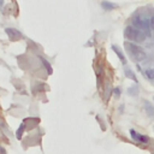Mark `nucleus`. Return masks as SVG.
<instances>
[{
    "label": "nucleus",
    "instance_id": "nucleus-1",
    "mask_svg": "<svg viewBox=\"0 0 154 154\" xmlns=\"http://www.w3.org/2000/svg\"><path fill=\"white\" fill-rule=\"evenodd\" d=\"M124 36L125 38H128L130 42H134V43H141L146 40V34L141 30H138L137 28L135 26H126L125 30H124Z\"/></svg>",
    "mask_w": 154,
    "mask_h": 154
},
{
    "label": "nucleus",
    "instance_id": "nucleus-9",
    "mask_svg": "<svg viewBox=\"0 0 154 154\" xmlns=\"http://www.w3.org/2000/svg\"><path fill=\"white\" fill-rule=\"evenodd\" d=\"M124 72H125V76L128 77V78H131L132 81H135V82H137V78H136V76H135V73L129 69V67H125V70H124Z\"/></svg>",
    "mask_w": 154,
    "mask_h": 154
},
{
    "label": "nucleus",
    "instance_id": "nucleus-7",
    "mask_svg": "<svg viewBox=\"0 0 154 154\" xmlns=\"http://www.w3.org/2000/svg\"><path fill=\"white\" fill-rule=\"evenodd\" d=\"M144 109H146L147 114H148L150 118H154V106H152L150 102L144 101Z\"/></svg>",
    "mask_w": 154,
    "mask_h": 154
},
{
    "label": "nucleus",
    "instance_id": "nucleus-2",
    "mask_svg": "<svg viewBox=\"0 0 154 154\" xmlns=\"http://www.w3.org/2000/svg\"><path fill=\"white\" fill-rule=\"evenodd\" d=\"M125 49L132 57V59L136 60V61H142L147 58V54L143 51V48L137 46L134 42H125Z\"/></svg>",
    "mask_w": 154,
    "mask_h": 154
},
{
    "label": "nucleus",
    "instance_id": "nucleus-10",
    "mask_svg": "<svg viewBox=\"0 0 154 154\" xmlns=\"http://www.w3.org/2000/svg\"><path fill=\"white\" fill-rule=\"evenodd\" d=\"M128 93L130 94V95H132V96H136L137 95V93H138V88L137 87H130L129 89H128Z\"/></svg>",
    "mask_w": 154,
    "mask_h": 154
},
{
    "label": "nucleus",
    "instance_id": "nucleus-12",
    "mask_svg": "<svg viewBox=\"0 0 154 154\" xmlns=\"http://www.w3.org/2000/svg\"><path fill=\"white\" fill-rule=\"evenodd\" d=\"M40 59H41V61L43 63V65L46 66V69H47V70H48L49 72H52V70H51V65H49V63H47V61H46V60H45V59H43L42 57H40Z\"/></svg>",
    "mask_w": 154,
    "mask_h": 154
},
{
    "label": "nucleus",
    "instance_id": "nucleus-13",
    "mask_svg": "<svg viewBox=\"0 0 154 154\" xmlns=\"http://www.w3.org/2000/svg\"><path fill=\"white\" fill-rule=\"evenodd\" d=\"M149 25H150V29L154 30V16L149 18Z\"/></svg>",
    "mask_w": 154,
    "mask_h": 154
},
{
    "label": "nucleus",
    "instance_id": "nucleus-8",
    "mask_svg": "<svg viewBox=\"0 0 154 154\" xmlns=\"http://www.w3.org/2000/svg\"><path fill=\"white\" fill-rule=\"evenodd\" d=\"M112 49H113V52H114V53H116V54L118 55V58L120 59V61H122V63H123V64L125 65V64H126V59H125L124 54H123V53H122V52L119 51V48H118L117 46H114V45H113V46H112Z\"/></svg>",
    "mask_w": 154,
    "mask_h": 154
},
{
    "label": "nucleus",
    "instance_id": "nucleus-14",
    "mask_svg": "<svg viewBox=\"0 0 154 154\" xmlns=\"http://www.w3.org/2000/svg\"><path fill=\"white\" fill-rule=\"evenodd\" d=\"M23 129H24V126L22 125V126H20V130H18V131H17V137H18V138H20V136H22V132H23Z\"/></svg>",
    "mask_w": 154,
    "mask_h": 154
},
{
    "label": "nucleus",
    "instance_id": "nucleus-3",
    "mask_svg": "<svg viewBox=\"0 0 154 154\" xmlns=\"http://www.w3.org/2000/svg\"><path fill=\"white\" fill-rule=\"evenodd\" d=\"M132 24L135 28H137L138 30L143 31L146 35H149L150 36V25H149V19H144V18H141V17H135L132 19Z\"/></svg>",
    "mask_w": 154,
    "mask_h": 154
},
{
    "label": "nucleus",
    "instance_id": "nucleus-5",
    "mask_svg": "<svg viewBox=\"0 0 154 154\" xmlns=\"http://www.w3.org/2000/svg\"><path fill=\"white\" fill-rule=\"evenodd\" d=\"M130 134H131V137H132L135 141H137V142L147 143V142L149 141V138H148V137H146V136H143V135H141V134H137L134 129H131V130H130Z\"/></svg>",
    "mask_w": 154,
    "mask_h": 154
},
{
    "label": "nucleus",
    "instance_id": "nucleus-6",
    "mask_svg": "<svg viewBox=\"0 0 154 154\" xmlns=\"http://www.w3.org/2000/svg\"><path fill=\"white\" fill-rule=\"evenodd\" d=\"M101 6H102V8H103V10H107V11H111V10H114V8H117V7H118V5H117V4L109 2V1H107V0H103V1L101 2Z\"/></svg>",
    "mask_w": 154,
    "mask_h": 154
},
{
    "label": "nucleus",
    "instance_id": "nucleus-16",
    "mask_svg": "<svg viewBox=\"0 0 154 154\" xmlns=\"http://www.w3.org/2000/svg\"><path fill=\"white\" fill-rule=\"evenodd\" d=\"M0 152H1L2 154H6V150H5V149H4L2 147H0Z\"/></svg>",
    "mask_w": 154,
    "mask_h": 154
},
{
    "label": "nucleus",
    "instance_id": "nucleus-11",
    "mask_svg": "<svg viewBox=\"0 0 154 154\" xmlns=\"http://www.w3.org/2000/svg\"><path fill=\"white\" fill-rule=\"evenodd\" d=\"M146 76L149 79H154V69H148L146 71Z\"/></svg>",
    "mask_w": 154,
    "mask_h": 154
},
{
    "label": "nucleus",
    "instance_id": "nucleus-4",
    "mask_svg": "<svg viewBox=\"0 0 154 154\" xmlns=\"http://www.w3.org/2000/svg\"><path fill=\"white\" fill-rule=\"evenodd\" d=\"M5 31L11 40H20L22 38V34L13 28H7V29H5Z\"/></svg>",
    "mask_w": 154,
    "mask_h": 154
},
{
    "label": "nucleus",
    "instance_id": "nucleus-15",
    "mask_svg": "<svg viewBox=\"0 0 154 154\" xmlns=\"http://www.w3.org/2000/svg\"><path fill=\"white\" fill-rule=\"evenodd\" d=\"M120 93H122V90H120L119 88H116V89H114V95H116L117 97H118V96L120 95Z\"/></svg>",
    "mask_w": 154,
    "mask_h": 154
}]
</instances>
